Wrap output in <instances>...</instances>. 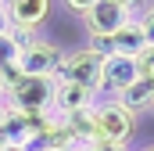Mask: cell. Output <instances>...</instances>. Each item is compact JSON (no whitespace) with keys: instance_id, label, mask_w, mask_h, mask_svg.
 Here are the masks:
<instances>
[{"instance_id":"4fadbf2b","label":"cell","mask_w":154,"mask_h":151,"mask_svg":"<svg viewBox=\"0 0 154 151\" xmlns=\"http://www.w3.org/2000/svg\"><path fill=\"white\" fill-rule=\"evenodd\" d=\"M136 22H140V29H143L147 43H154V4L147 7V11H143V14H140V18H136Z\"/></svg>"},{"instance_id":"ac0fdd59","label":"cell","mask_w":154,"mask_h":151,"mask_svg":"<svg viewBox=\"0 0 154 151\" xmlns=\"http://www.w3.org/2000/svg\"><path fill=\"white\" fill-rule=\"evenodd\" d=\"M7 101V86H4V76H0V104Z\"/></svg>"},{"instance_id":"2e32d148","label":"cell","mask_w":154,"mask_h":151,"mask_svg":"<svg viewBox=\"0 0 154 151\" xmlns=\"http://www.w3.org/2000/svg\"><path fill=\"white\" fill-rule=\"evenodd\" d=\"M108 4H115V7H122V11H129V14H133V11H136L143 0H108Z\"/></svg>"},{"instance_id":"d6986e66","label":"cell","mask_w":154,"mask_h":151,"mask_svg":"<svg viewBox=\"0 0 154 151\" xmlns=\"http://www.w3.org/2000/svg\"><path fill=\"white\" fill-rule=\"evenodd\" d=\"M0 151H22V148H7V144H4V148H0Z\"/></svg>"},{"instance_id":"52a82bcc","label":"cell","mask_w":154,"mask_h":151,"mask_svg":"<svg viewBox=\"0 0 154 151\" xmlns=\"http://www.w3.org/2000/svg\"><path fill=\"white\" fill-rule=\"evenodd\" d=\"M129 18H133L129 11H122V7H115V4H108V0H97V4L86 11V33H90V43L115 36Z\"/></svg>"},{"instance_id":"9c48e42d","label":"cell","mask_w":154,"mask_h":151,"mask_svg":"<svg viewBox=\"0 0 154 151\" xmlns=\"http://www.w3.org/2000/svg\"><path fill=\"white\" fill-rule=\"evenodd\" d=\"M97 104V94L90 86H79V83H68V79H57V90H54V112L57 115H79L90 112Z\"/></svg>"},{"instance_id":"44dd1931","label":"cell","mask_w":154,"mask_h":151,"mask_svg":"<svg viewBox=\"0 0 154 151\" xmlns=\"http://www.w3.org/2000/svg\"><path fill=\"white\" fill-rule=\"evenodd\" d=\"M0 7H4V0H0Z\"/></svg>"},{"instance_id":"7a4b0ae2","label":"cell","mask_w":154,"mask_h":151,"mask_svg":"<svg viewBox=\"0 0 154 151\" xmlns=\"http://www.w3.org/2000/svg\"><path fill=\"white\" fill-rule=\"evenodd\" d=\"M93 122H97V133H100L104 144H122V148L129 144V137L136 130V115L129 108H122L115 97L93 104Z\"/></svg>"},{"instance_id":"7c38bea8","label":"cell","mask_w":154,"mask_h":151,"mask_svg":"<svg viewBox=\"0 0 154 151\" xmlns=\"http://www.w3.org/2000/svg\"><path fill=\"white\" fill-rule=\"evenodd\" d=\"M136 72H140V79H151L154 83V43H147L136 54Z\"/></svg>"},{"instance_id":"5bb4252c","label":"cell","mask_w":154,"mask_h":151,"mask_svg":"<svg viewBox=\"0 0 154 151\" xmlns=\"http://www.w3.org/2000/svg\"><path fill=\"white\" fill-rule=\"evenodd\" d=\"M93 4H97V0H65V7L75 11V14H82V18H86V11H90Z\"/></svg>"},{"instance_id":"9a60e30c","label":"cell","mask_w":154,"mask_h":151,"mask_svg":"<svg viewBox=\"0 0 154 151\" xmlns=\"http://www.w3.org/2000/svg\"><path fill=\"white\" fill-rule=\"evenodd\" d=\"M75 151H125L122 144H104V140H97V144H82V148H75Z\"/></svg>"},{"instance_id":"5b68a950","label":"cell","mask_w":154,"mask_h":151,"mask_svg":"<svg viewBox=\"0 0 154 151\" xmlns=\"http://www.w3.org/2000/svg\"><path fill=\"white\" fill-rule=\"evenodd\" d=\"M61 50H57V43H50V40H29L25 47H22V54H18V69L25 76H57V65H61Z\"/></svg>"},{"instance_id":"30bf717a","label":"cell","mask_w":154,"mask_h":151,"mask_svg":"<svg viewBox=\"0 0 154 151\" xmlns=\"http://www.w3.org/2000/svg\"><path fill=\"white\" fill-rule=\"evenodd\" d=\"M115 101L122 104V108H129L133 115L143 112V108H154V83H151V79H136L125 94H118Z\"/></svg>"},{"instance_id":"e0dca14e","label":"cell","mask_w":154,"mask_h":151,"mask_svg":"<svg viewBox=\"0 0 154 151\" xmlns=\"http://www.w3.org/2000/svg\"><path fill=\"white\" fill-rule=\"evenodd\" d=\"M4 126H7V101L0 104V140H4Z\"/></svg>"},{"instance_id":"ffe728a7","label":"cell","mask_w":154,"mask_h":151,"mask_svg":"<svg viewBox=\"0 0 154 151\" xmlns=\"http://www.w3.org/2000/svg\"><path fill=\"white\" fill-rule=\"evenodd\" d=\"M143 151H154V144H151V148H143Z\"/></svg>"},{"instance_id":"ba28073f","label":"cell","mask_w":154,"mask_h":151,"mask_svg":"<svg viewBox=\"0 0 154 151\" xmlns=\"http://www.w3.org/2000/svg\"><path fill=\"white\" fill-rule=\"evenodd\" d=\"M90 47H97L100 54H125V58H136L143 47H147V36H143V29H140V22L136 18H129L122 29H118L115 36L108 40H97V43H90Z\"/></svg>"},{"instance_id":"8fae6325","label":"cell","mask_w":154,"mask_h":151,"mask_svg":"<svg viewBox=\"0 0 154 151\" xmlns=\"http://www.w3.org/2000/svg\"><path fill=\"white\" fill-rule=\"evenodd\" d=\"M18 54H22V43H18V36H14V29H4V33H0V69L14 65Z\"/></svg>"},{"instance_id":"3957f363","label":"cell","mask_w":154,"mask_h":151,"mask_svg":"<svg viewBox=\"0 0 154 151\" xmlns=\"http://www.w3.org/2000/svg\"><path fill=\"white\" fill-rule=\"evenodd\" d=\"M100 65H104V54L97 47H75L61 58L57 65V79H68V83H79V86H90L97 94V83H100Z\"/></svg>"},{"instance_id":"6da1fadb","label":"cell","mask_w":154,"mask_h":151,"mask_svg":"<svg viewBox=\"0 0 154 151\" xmlns=\"http://www.w3.org/2000/svg\"><path fill=\"white\" fill-rule=\"evenodd\" d=\"M57 76H25L7 90V104L18 112H54Z\"/></svg>"},{"instance_id":"277c9868","label":"cell","mask_w":154,"mask_h":151,"mask_svg":"<svg viewBox=\"0 0 154 151\" xmlns=\"http://www.w3.org/2000/svg\"><path fill=\"white\" fill-rule=\"evenodd\" d=\"M4 11H7V22H11L18 43L25 47L29 40L39 36V25L50 18V0H7Z\"/></svg>"},{"instance_id":"8992f818","label":"cell","mask_w":154,"mask_h":151,"mask_svg":"<svg viewBox=\"0 0 154 151\" xmlns=\"http://www.w3.org/2000/svg\"><path fill=\"white\" fill-rule=\"evenodd\" d=\"M136 79H140V72H136V58H125V54H104L97 94H111V97H118V94H125Z\"/></svg>"}]
</instances>
